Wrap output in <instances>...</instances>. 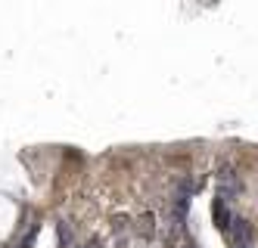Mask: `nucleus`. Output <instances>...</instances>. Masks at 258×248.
Returning a JSON list of instances; mask_svg holds the SVG:
<instances>
[{
  "label": "nucleus",
  "mask_w": 258,
  "mask_h": 248,
  "mask_svg": "<svg viewBox=\"0 0 258 248\" xmlns=\"http://www.w3.org/2000/svg\"><path fill=\"white\" fill-rule=\"evenodd\" d=\"M127 226H131V217H124V214H115L112 217V233H124Z\"/></svg>",
  "instance_id": "423d86ee"
},
{
  "label": "nucleus",
  "mask_w": 258,
  "mask_h": 248,
  "mask_svg": "<svg viewBox=\"0 0 258 248\" xmlns=\"http://www.w3.org/2000/svg\"><path fill=\"white\" fill-rule=\"evenodd\" d=\"M215 180H218V196L224 199V202H230L233 196L243 193V177L236 174L233 164H221V168L215 171Z\"/></svg>",
  "instance_id": "f257e3e1"
},
{
  "label": "nucleus",
  "mask_w": 258,
  "mask_h": 248,
  "mask_svg": "<svg viewBox=\"0 0 258 248\" xmlns=\"http://www.w3.org/2000/svg\"><path fill=\"white\" fill-rule=\"evenodd\" d=\"M227 239H230V248H249L252 245V223L246 217H236Z\"/></svg>",
  "instance_id": "f03ea898"
},
{
  "label": "nucleus",
  "mask_w": 258,
  "mask_h": 248,
  "mask_svg": "<svg viewBox=\"0 0 258 248\" xmlns=\"http://www.w3.org/2000/svg\"><path fill=\"white\" fill-rule=\"evenodd\" d=\"M156 230H159V223H156V214H153V211H143V214L134 220V233H137L140 239H146V242L156 236Z\"/></svg>",
  "instance_id": "20e7f679"
},
{
  "label": "nucleus",
  "mask_w": 258,
  "mask_h": 248,
  "mask_svg": "<svg viewBox=\"0 0 258 248\" xmlns=\"http://www.w3.org/2000/svg\"><path fill=\"white\" fill-rule=\"evenodd\" d=\"M212 220H215V226H218V230L224 233V236L230 233V226H233V220H236V217H233V211H230V205L221 199V196L212 202Z\"/></svg>",
  "instance_id": "7ed1b4c3"
},
{
  "label": "nucleus",
  "mask_w": 258,
  "mask_h": 248,
  "mask_svg": "<svg viewBox=\"0 0 258 248\" xmlns=\"http://www.w3.org/2000/svg\"><path fill=\"white\" fill-rule=\"evenodd\" d=\"M56 236H59V248H72V230H69L66 220L56 226Z\"/></svg>",
  "instance_id": "39448f33"
}]
</instances>
